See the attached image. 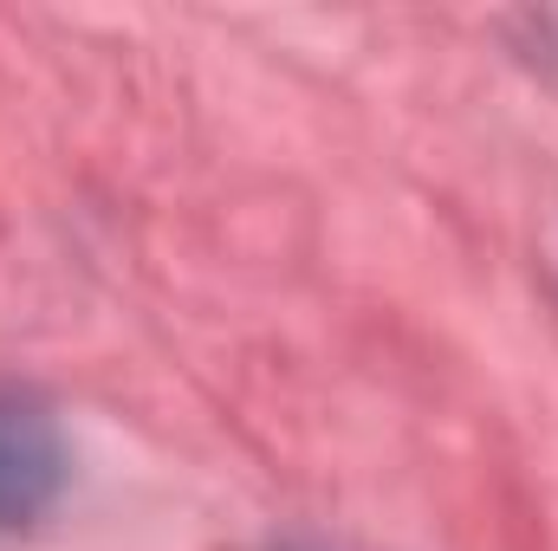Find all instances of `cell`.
I'll list each match as a JSON object with an SVG mask.
<instances>
[{"instance_id":"cell-1","label":"cell","mask_w":558,"mask_h":551,"mask_svg":"<svg viewBox=\"0 0 558 551\" xmlns=\"http://www.w3.org/2000/svg\"><path fill=\"white\" fill-rule=\"evenodd\" d=\"M65 487L59 428L39 409H0V532H26Z\"/></svg>"}]
</instances>
